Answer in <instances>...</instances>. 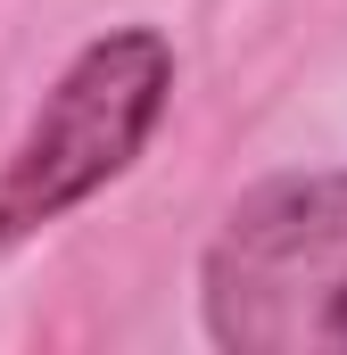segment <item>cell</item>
<instances>
[{"label": "cell", "instance_id": "cell-1", "mask_svg": "<svg viewBox=\"0 0 347 355\" xmlns=\"http://www.w3.org/2000/svg\"><path fill=\"white\" fill-rule=\"evenodd\" d=\"M198 306L232 355H347V174L257 182L198 265Z\"/></svg>", "mask_w": 347, "mask_h": 355}, {"label": "cell", "instance_id": "cell-2", "mask_svg": "<svg viewBox=\"0 0 347 355\" xmlns=\"http://www.w3.org/2000/svg\"><path fill=\"white\" fill-rule=\"evenodd\" d=\"M174 91V50L166 33L124 25L75 50V67L50 83V99L33 107L25 141L0 166V248L33 240L42 223H58L67 207H83L99 182H116L141 141L158 132Z\"/></svg>", "mask_w": 347, "mask_h": 355}]
</instances>
